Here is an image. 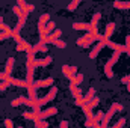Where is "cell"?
<instances>
[{
    "instance_id": "cell-1",
    "label": "cell",
    "mask_w": 130,
    "mask_h": 128,
    "mask_svg": "<svg viewBox=\"0 0 130 128\" xmlns=\"http://www.w3.org/2000/svg\"><path fill=\"white\" fill-rule=\"evenodd\" d=\"M120 53H121V51H118V50H117V51L113 53V56H112V57L107 60L106 66H104L106 75H107L109 78H110V77H113V72H112V69H110V68H112V65H113V63H117V62H118V59H120Z\"/></svg>"
},
{
    "instance_id": "cell-2",
    "label": "cell",
    "mask_w": 130,
    "mask_h": 128,
    "mask_svg": "<svg viewBox=\"0 0 130 128\" xmlns=\"http://www.w3.org/2000/svg\"><path fill=\"white\" fill-rule=\"evenodd\" d=\"M56 95H58V88H56V86H53V88H52V89L48 91V94L44 96V98L38 99V104H39V105H42V104H45V102L52 101V99H53V98H55Z\"/></svg>"
},
{
    "instance_id": "cell-3",
    "label": "cell",
    "mask_w": 130,
    "mask_h": 128,
    "mask_svg": "<svg viewBox=\"0 0 130 128\" xmlns=\"http://www.w3.org/2000/svg\"><path fill=\"white\" fill-rule=\"evenodd\" d=\"M53 78L50 77V78H45V80H39V81H33V86L36 88V89H39V88H47V86H52L53 84Z\"/></svg>"
},
{
    "instance_id": "cell-4",
    "label": "cell",
    "mask_w": 130,
    "mask_h": 128,
    "mask_svg": "<svg viewBox=\"0 0 130 128\" xmlns=\"http://www.w3.org/2000/svg\"><path fill=\"white\" fill-rule=\"evenodd\" d=\"M70 80H71V83H70V89H73V88L79 86V84L83 81V74H77V75L74 74V75H73Z\"/></svg>"
},
{
    "instance_id": "cell-5",
    "label": "cell",
    "mask_w": 130,
    "mask_h": 128,
    "mask_svg": "<svg viewBox=\"0 0 130 128\" xmlns=\"http://www.w3.org/2000/svg\"><path fill=\"white\" fill-rule=\"evenodd\" d=\"M115 30V23H109L107 26H106V32L103 35V41L106 42V41H109V38L112 36V33Z\"/></svg>"
},
{
    "instance_id": "cell-6",
    "label": "cell",
    "mask_w": 130,
    "mask_h": 128,
    "mask_svg": "<svg viewBox=\"0 0 130 128\" xmlns=\"http://www.w3.org/2000/svg\"><path fill=\"white\" fill-rule=\"evenodd\" d=\"M62 72L65 74V77L71 78V77L77 72V66H67V65H64V66H62Z\"/></svg>"
},
{
    "instance_id": "cell-7",
    "label": "cell",
    "mask_w": 130,
    "mask_h": 128,
    "mask_svg": "<svg viewBox=\"0 0 130 128\" xmlns=\"http://www.w3.org/2000/svg\"><path fill=\"white\" fill-rule=\"evenodd\" d=\"M32 50V45L29 44V42H26V41H20V42H17V51H30Z\"/></svg>"
},
{
    "instance_id": "cell-8",
    "label": "cell",
    "mask_w": 130,
    "mask_h": 128,
    "mask_svg": "<svg viewBox=\"0 0 130 128\" xmlns=\"http://www.w3.org/2000/svg\"><path fill=\"white\" fill-rule=\"evenodd\" d=\"M56 113H58V109H56V107H50V109L45 110V112H39V119H45V118L53 116V115H56Z\"/></svg>"
},
{
    "instance_id": "cell-9",
    "label": "cell",
    "mask_w": 130,
    "mask_h": 128,
    "mask_svg": "<svg viewBox=\"0 0 130 128\" xmlns=\"http://www.w3.org/2000/svg\"><path fill=\"white\" fill-rule=\"evenodd\" d=\"M104 45H106V42L101 39V41H100V42L97 44V47H95V48H94V50L89 53V57H91V59H95V57H97V54L100 53V51H101V48H103Z\"/></svg>"
},
{
    "instance_id": "cell-10",
    "label": "cell",
    "mask_w": 130,
    "mask_h": 128,
    "mask_svg": "<svg viewBox=\"0 0 130 128\" xmlns=\"http://www.w3.org/2000/svg\"><path fill=\"white\" fill-rule=\"evenodd\" d=\"M53 62V57L52 56H47L45 59H38V60H33V65L35 66H47L48 63Z\"/></svg>"
},
{
    "instance_id": "cell-11",
    "label": "cell",
    "mask_w": 130,
    "mask_h": 128,
    "mask_svg": "<svg viewBox=\"0 0 130 128\" xmlns=\"http://www.w3.org/2000/svg\"><path fill=\"white\" fill-rule=\"evenodd\" d=\"M62 36V30L61 29H55V32L48 33V36H47V42H53L55 39H58V38H61Z\"/></svg>"
},
{
    "instance_id": "cell-12",
    "label": "cell",
    "mask_w": 130,
    "mask_h": 128,
    "mask_svg": "<svg viewBox=\"0 0 130 128\" xmlns=\"http://www.w3.org/2000/svg\"><path fill=\"white\" fill-rule=\"evenodd\" d=\"M23 118L24 119H27V121H38L39 119V113H36V112H26V113H23Z\"/></svg>"
},
{
    "instance_id": "cell-13",
    "label": "cell",
    "mask_w": 130,
    "mask_h": 128,
    "mask_svg": "<svg viewBox=\"0 0 130 128\" xmlns=\"http://www.w3.org/2000/svg\"><path fill=\"white\" fill-rule=\"evenodd\" d=\"M73 29L74 30H89L91 29V24L89 23H74L73 24Z\"/></svg>"
},
{
    "instance_id": "cell-14",
    "label": "cell",
    "mask_w": 130,
    "mask_h": 128,
    "mask_svg": "<svg viewBox=\"0 0 130 128\" xmlns=\"http://www.w3.org/2000/svg\"><path fill=\"white\" fill-rule=\"evenodd\" d=\"M113 6L118 8V9H130V2H120V0H117V2H113Z\"/></svg>"
},
{
    "instance_id": "cell-15",
    "label": "cell",
    "mask_w": 130,
    "mask_h": 128,
    "mask_svg": "<svg viewBox=\"0 0 130 128\" xmlns=\"http://www.w3.org/2000/svg\"><path fill=\"white\" fill-rule=\"evenodd\" d=\"M94 96H95V89H94V88H91V89H89V91L85 94L83 99H85V102H88V101H89V99H92Z\"/></svg>"
},
{
    "instance_id": "cell-16",
    "label": "cell",
    "mask_w": 130,
    "mask_h": 128,
    "mask_svg": "<svg viewBox=\"0 0 130 128\" xmlns=\"http://www.w3.org/2000/svg\"><path fill=\"white\" fill-rule=\"evenodd\" d=\"M14 59L11 57V59H8V65H6V69H5V72L8 74V75H11V72H12V66H14Z\"/></svg>"
},
{
    "instance_id": "cell-17",
    "label": "cell",
    "mask_w": 130,
    "mask_h": 128,
    "mask_svg": "<svg viewBox=\"0 0 130 128\" xmlns=\"http://www.w3.org/2000/svg\"><path fill=\"white\" fill-rule=\"evenodd\" d=\"M55 29H56V23H55V21H48V23L45 24V32L47 33H52Z\"/></svg>"
},
{
    "instance_id": "cell-18",
    "label": "cell",
    "mask_w": 130,
    "mask_h": 128,
    "mask_svg": "<svg viewBox=\"0 0 130 128\" xmlns=\"http://www.w3.org/2000/svg\"><path fill=\"white\" fill-rule=\"evenodd\" d=\"M48 21H50V15H48V14H42V15L39 17V21H38V23H39V24H44V26H45V24H47Z\"/></svg>"
},
{
    "instance_id": "cell-19",
    "label": "cell",
    "mask_w": 130,
    "mask_h": 128,
    "mask_svg": "<svg viewBox=\"0 0 130 128\" xmlns=\"http://www.w3.org/2000/svg\"><path fill=\"white\" fill-rule=\"evenodd\" d=\"M98 102H100L98 96H94V98H92V99H89V101H88L86 104H88V105H89L91 109H94V107H97V105H98Z\"/></svg>"
},
{
    "instance_id": "cell-20",
    "label": "cell",
    "mask_w": 130,
    "mask_h": 128,
    "mask_svg": "<svg viewBox=\"0 0 130 128\" xmlns=\"http://www.w3.org/2000/svg\"><path fill=\"white\" fill-rule=\"evenodd\" d=\"M71 91H73V96H74V98H82V96H83L82 89H80V88H77V86H76V88H73Z\"/></svg>"
},
{
    "instance_id": "cell-21",
    "label": "cell",
    "mask_w": 130,
    "mask_h": 128,
    "mask_svg": "<svg viewBox=\"0 0 130 128\" xmlns=\"http://www.w3.org/2000/svg\"><path fill=\"white\" fill-rule=\"evenodd\" d=\"M14 14H17L18 17L27 15V14H24V11H23V9H21V6H18V5H15V6H14Z\"/></svg>"
},
{
    "instance_id": "cell-22",
    "label": "cell",
    "mask_w": 130,
    "mask_h": 128,
    "mask_svg": "<svg viewBox=\"0 0 130 128\" xmlns=\"http://www.w3.org/2000/svg\"><path fill=\"white\" fill-rule=\"evenodd\" d=\"M21 9L24 11V14H29V12H33V11H35V6H33V5H29V3H26Z\"/></svg>"
},
{
    "instance_id": "cell-23",
    "label": "cell",
    "mask_w": 130,
    "mask_h": 128,
    "mask_svg": "<svg viewBox=\"0 0 130 128\" xmlns=\"http://www.w3.org/2000/svg\"><path fill=\"white\" fill-rule=\"evenodd\" d=\"M53 44H55V45H56L58 48H65V47H67V42L61 41L59 38H58V39H55V41H53Z\"/></svg>"
},
{
    "instance_id": "cell-24",
    "label": "cell",
    "mask_w": 130,
    "mask_h": 128,
    "mask_svg": "<svg viewBox=\"0 0 130 128\" xmlns=\"http://www.w3.org/2000/svg\"><path fill=\"white\" fill-rule=\"evenodd\" d=\"M35 125L39 128V127H48V124L45 122V121H42V119H38V121H35Z\"/></svg>"
},
{
    "instance_id": "cell-25",
    "label": "cell",
    "mask_w": 130,
    "mask_h": 128,
    "mask_svg": "<svg viewBox=\"0 0 130 128\" xmlns=\"http://www.w3.org/2000/svg\"><path fill=\"white\" fill-rule=\"evenodd\" d=\"M11 105H12V107H18V105H21V101H20V98H17V99H12V101H11Z\"/></svg>"
},
{
    "instance_id": "cell-26",
    "label": "cell",
    "mask_w": 130,
    "mask_h": 128,
    "mask_svg": "<svg viewBox=\"0 0 130 128\" xmlns=\"http://www.w3.org/2000/svg\"><path fill=\"white\" fill-rule=\"evenodd\" d=\"M12 38H14V39H15L17 42H20V41H21V36H20V32H14V33H12Z\"/></svg>"
},
{
    "instance_id": "cell-27",
    "label": "cell",
    "mask_w": 130,
    "mask_h": 128,
    "mask_svg": "<svg viewBox=\"0 0 130 128\" xmlns=\"http://www.w3.org/2000/svg\"><path fill=\"white\" fill-rule=\"evenodd\" d=\"M6 88H8V83L6 81H0V92H3V91H6Z\"/></svg>"
},
{
    "instance_id": "cell-28",
    "label": "cell",
    "mask_w": 130,
    "mask_h": 128,
    "mask_svg": "<svg viewBox=\"0 0 130 128\" xmlns=\"http://www.w3.org/2000/svg\"><path fill=\"white\" fill-rule=\"evenodd\" d=\"M124 124H126V119L123 118V119H120V121H118V122L115 124V128H120V127H123Z\"/></svg>"
},
{
    "instance_id": "cell-29",
    "label": "cell",
    "mask_w": 130,
    "mask_h": 128,
    "mask_svg": "<svg viewBox=\"0 0 130 128\" xmlns=\"http://www.w3.org/2000/svg\"><path fill=\"white\" fill-rule=\"evenodd\" d=\"M129 81H130V75H126V77L121 78V83H124V84H127Z\"/></svg>"
},
{
    "instance_id": "cell-30",
    "label": "cell",
    "mask_w": 130,
    "mask_h": 128,
    "mask_svg": "<svg viewBox=\"0 0 130 128\" xmlns=\"http://www.w3.org/2000/svg\"><path fill=\"white\" fill-rule=\"evenodd\" d=\"M5 125H6V127H12L14 124H12V121H9V119H6V121H5Z\"/></svg>"
},
{
    "instance_id": "cell-31",
    "label": "cell",
    "mask_w": 130,
    "mask_h": 128,
    "mask_svg": "<svg viewBox=\"0 0 130 128\" xmlns=\"http://www.w3.org/2000/svg\"><path fill=\"white\" fill-rule=\"evenodd\" d=\"M8 36H9V35H6L5 32H2V33H0V41H2V39H5V38H8Z\"/></svg>"
},
{
    "instance_id": "cell-32",
    "label": "cell",
    "mask_w": 130,
    "mask_h": 128,
    "mask_svg": "<svg viewBox=\"0 0 130 128\" xmlns=\"http://www.w3.org/2000/svg\"><path fill=\"white\" fill-rule=\"evenodd\" d=\"M24 5H26V2H24V0H18V6H21V8H23Z\"/></svg>"
},
{
    "instance_id": "cell-33",
    "label": "cell",
    "mask_w": 130,
    "mask_h": 128,
    "mask_svg": "<svg viewBox=\"0 0 130 128\" xmlns=\"http://www.w3.org/2000/svg\"><path fill=\"white\" fill-rule=\"evenodd\" d=\"M61 127H62V128L68 127V122H67V121H64V122H61Z\"/></svg>"
},
{
    "instance_id": "cell-34",
    "label": "cell",
    "mask_w": 130,
    "mask_h": 128,
    "mask_svg": "<svg viewBox=\"0 0 130 128\" xmlns=\"http://www.w3.org/2000/svg\"><path fill=\"white\" fill-rule=\"evenodd\" d=\"M0 23H3V18H2V17H0Z\"/></svg>"
},
{
    "instance_id": "cell-35",
    "label": "cell",
    "mask_w": 130,
    "mask_h": 128,
    "mask_svg": "<svg viewBox=\"0 0 130 128\" xmlns=\"http://www.w3.org/2000/svg\"><path fill=\"white\" fill-rule=\"evenodd\" d=\"M127 84H129V92H130V81H129V83H127Z\"/></svg>"
}]
</instances>
